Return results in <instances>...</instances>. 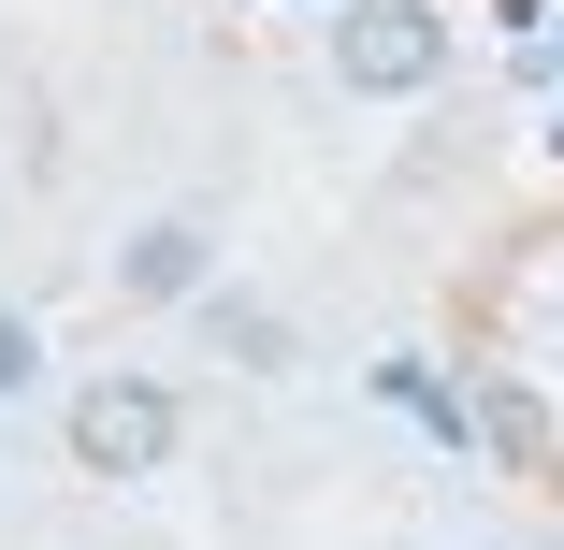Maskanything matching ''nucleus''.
Returning <instances> with one entry per match:
<instances>
[{
	"mask_svg": "<svg viewBox=\"0 0 564 550\" xmlns=\"http://www.w3.org/2000/svg\"><path fill=\"white\" fill-rule=\"evenodd\" d=\"M174 434H188V406H174V377H145V363H117V377L73 391V464H87V478H160Z\"/></svg>",
	"mask_w": 564,
	"mask_h": 550,
	"instance_id": "f257e3e1",
	"label": "nucleus"
},
{
	"mask_svg": "<svg viewBox=\"0 0 564 550\" xmlns=\"http://www.w3.org/2000/svg\"><path fill=\"white\" fill-rule=\"evenodd\" d=\"M434 58H448V30L420 0H348V15H333V73L348 87H434Z\"/></svg>",
	"mask_w": 564,
	"mask_h": 550,
	"instance_id": "f03ea898",
	"label": "nucleus"
},
{
	"mask_svg": "<svg viewBox=\"0 0 564 550\" xmlns=\"http://www.w3.org/2000/svg\"><path fill=\"white\" fill-rule=\"evenodd\" d=\"M117 290L131 304H203L217 290V233H203V217H145V233L117 247Z\"/></svg>",
	"mask_w": 564,
	"mask_h": 550,
	"instance_id": "7ed1b4c3",
	"label": "nucleus"
},
{
	"mask_svg": "<svg viewBox=\"0 0 564 550\" xmlns=\"http://www.w3.org/2000/svg\"><path fill=\"white\" fill-rule=\"evenodd\" d=\"M203 348L247 363V377H275V363H290V319H275V304H232V290H203Z\"/></svg>",
	"mask_w": 564,
	"mask_h": 550,
	"instance_id": "20e7f679",
	"label": "nucleus"
},
{
	"mask_svg": "<svg viewBox=\"0 0 564 550\" xmlns=\"http://www.w3.org/2000/svg\"><path fill=\"white\" fill-rule=\"evenodd\" d=\"M30 377H44V334H30V319H15V304H0V406H15Z\"/></svg>",
	"mask_w": 564,
	"mask_h": 550,
	"instance_id": "39448f33",
	"label": "nucleus"
}]
</instances>
